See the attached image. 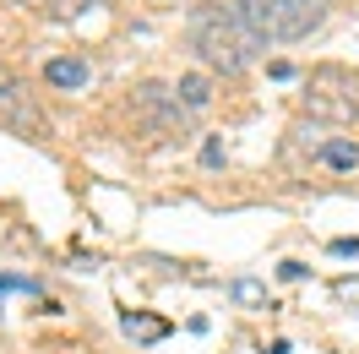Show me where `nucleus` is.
Listing matches in <instances>:
<instances>
[{"label":"nucleus","instance_id":"f03ea898","mask_svg":"<svg viewBox=\"0 0 359 354\" xmlns=\"http://www.w3.org/2000/svg\"><path fill=\"white\" fill-rule=\"evenodd\" d=\"M229 11L240 17L256 44H299V39H311L316 27L327 22V11H332V0H229Z\"/></svg>","mask_w":359,"mask_h":354},{"label":"nucleus","instance_id":"9b49d317","mask_svg":"<svg viewBox=\"0 0 359 354\" xmlns=\"http://www.w3.org/2000/svg\"><path fill=\"white\" fill-rule=\"evenodd\" d=\"M39 6H44L49 17H60V22H71V17H76V11L88 6V0H39Z\"/></svg>","mask_w":359,"mask_h":354},{"label":"nucleus","instance_id":"423d86ee","mask_svg":"<svg viewBox=\"0 0 359 354\" xmlns=\"http://www.w3.org/2000/svg\"><path fill=\"white\" fill-rule=\"evenodd\" d=\"M175 98H180L191 114H202L207 104H212V77H207V71H185V77L175 82Z\"/></svg>","mask_w":359,"mask_h":354},{"label":"nucleus","instance_id":"39448f33","mask_svg":"<svg viewBox=\"0 0 359 354\" xmlns=\"http://www.w3.org/2000/svg\"><path fill=\"white\" fill-rule=\"evenodd\" d=\"M0 120H6V126H11V131H44V120H39V104H33V93L22 88V82H17V77H11V71H6V77H0Z\"/></svg>","mask_w":359,"mask_h":354},{"label":"nucleus","instance_id":"6e6552de","mask_svg":"<svg viewBox=\"0 0 359 354\" xmlns=\"http://www.w3.org/2000/svg\"><path fill=\"white\" fill-rule=\"evenodd\" d=\"M88 77H93V71L82 66V60H49V66H44L49 88H88Z\"/></svg>","mask_w":359,"mask_h":354},{"label":"nucleus","instance_id":"f257e3e1","mask_svg":"<svg viewBox=\"0 0 359 354\" xmlns=\"http://www.w3.org/2000/svg\"><path fill=\"white\" fill-rule=\"evenodd\" d=\"M185 44L196 49V60H202L207 71H224V77L250 71L256 55H262V44H256L245 27H240V17L229 11V0L224 6L207 0V6H196V11L185 17Z\"/></svg>","mask_w":359,"mask_h":354},{"label":"nucleus","instance_id":"4468645a","mask_svg":"<svg viewBox=\"0 0 359 354\" xmlns=\"http://www.w3.org/2000/svg\"><path fill=\"white\" fill-rule=\"evenodd\" d=\"M6 289H22V294H33L39 284H33V278H11V273H0V294H6Z\"/></svg>","mask_w":359,"mask_h":354},{"label":"nucleus","instance_id":"f8f14e48","mask_svg":"<svg viewBox=\"0 0 359 354\" xmlns=\"http://www.w3.org/2000/svg\"><path fill=\"white\" fill-rule=\"evenodd\" d=\"M202 164H207V169L224 164V142H218V136H207V142H202Z\"/></svg>","mask_w":359,"mask_h":354},{"label":"nucleus","instance_id":"0eeeda50","mask_svg":"<svg viewBox=\"0 0 359 354\" xmlns=\"http://www.w3.org/2000/svg\"><path fill=\"white\" fill-rule=\"evenodd\" d=\"M316 164H321V169H337V175H343V169H359V142L354 136H332V142L316 153Z\"/></svg>","mask_w":359,"mask_h":354},{"label":"nucleus","instance_id":"f3484780","mask_svg":"<svg viewBox=\"0 0 359 354\" xmlns=\"http://www.w3.org/2000/svg\"><path fill=\"white\" fill-rule=\"evenodd\" d=\"M267 354H289V343H283V338H278V343H272V349Z\"/></svg>","mask_w":359,"mask_h":354},{"label":"nucleus","instance_id":"7ed1b4c3","mask_svg":"<svg viewBox=\"0 0 359 354\" xmlns=\"http://www.w3.org/2000/svg\"><path fill=\"white\" fill-rule=\"evenodd\" d=\"M305 114L316 126H348L359 114V77L348 66H316L305 77Z\"/></svg>","mask_w":359,"mask_h":354},{"label":"nucleus","instance_id":"1a4fd4ad","mask_svg":"<svg viewBox=\"0 0 359 354\" xmlns=\"http://www.w3.org/2000/svg\"><path fill=\"white\" fill-rule=\"evenodd\" d=\"M120 327H126V338H136V343H158V338H169V322H158V316H136V310L120 316Z\"/></svg>","mask_w":359,"mask_h":354},{"label":"nucleus","instance_id":"20e7f679","mask_svg":"<svg viewBox=\"0 0 359 354\" xmlns=\"http://www.w3.org/2000/svg\"><path fill=\"white\" fill-rule=\"evenodd\" d=\"M136 114L153 126V131H185L191 126V110L175 98V88H163V82H142L136 88Z\"/></svg>","mask_w":359,"mask_h":354},{"label":"nucleus","instance_id":"9d476101","mask_svg":"<svg viewBox=\"0 0 359 354\" xmlns=\"http://www.w3.org/2000/svg\"><path fill=\"white\" fill-rule=\"evenodd\" d=\"M229 300L245 306V310H262L267 306V284H262V278H234V284H229Z\"/></svg>","mask_w":359,"mask_h":354},{"label":"nucleus","instance_id":"2eb2a0df","mask_svg":"<svg viewBox=\"0 0 359 354\" xmlns=\"http://www.w3.org/2000/svg\"><path fill=\"white\" fill-rule=\"evenodd\" d=\"M327 251H332V256H359V240H332Z\"/></svg>","mask_w":359,"mask_h":354},{"label":"nucleus","instance_id":"ddd939ff","mask_svg":"<svg viewBox=\"0 0 359 354\" xmlns=\"http://www.w3.org/2000/svg\"><path fill=\"white\" fill-rule=\"evenodd\" d=\"M305 273H311V267H305V262H283V267H278V278H283V284H299Z\"/></svg>","mask_w":359,"mask_h":354},{"label":"nucleus","instance_id":"dca6fc26","mask_svg":"<svg viewBox=\"0 0 359 354\" xmlns=\"http://www.w3.org/2000/svg\"><path fill=\"white\" fill-rule=\"evenodd\" d=\"M337 300H359V278H343V284H337Z\"/></svg>","mask_w":359,"mask_h":354}]
</instances>
